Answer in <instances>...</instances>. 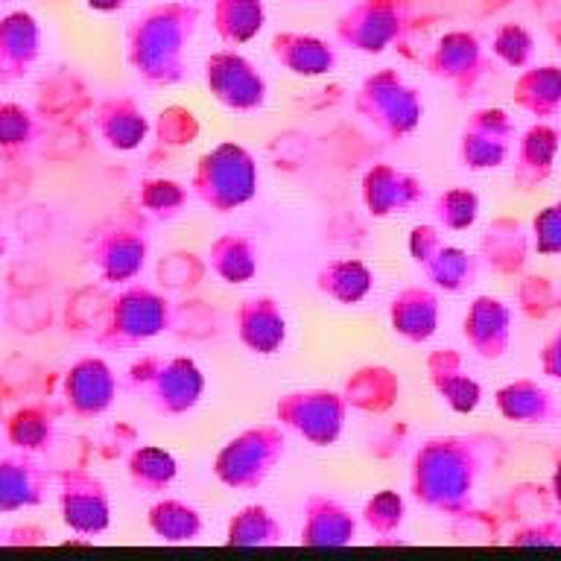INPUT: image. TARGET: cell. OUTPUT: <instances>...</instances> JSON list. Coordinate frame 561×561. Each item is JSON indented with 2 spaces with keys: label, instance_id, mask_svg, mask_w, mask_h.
I'll list each match as a JSON object with an SVG mask.
<instances>
[{
  "label": "cell",
  "instance_id": "obj_4",
  "mask_svg": "<svg viewBox=\"0 0 561 561\" xmlns=\"http://www.w3.org/2000/svg\"><path fill=\"white\" fill-rule=\"evenodd\" d=\"M284 459V433L278 427H252L231 438L217 454L214 471L219 482H226L231 489H257L272 468Z\"/></svg>",
  "mask_w": 561,
  "mask_h": 561
},
{
  "label": "cell",
  "instance_id": "obj_3",
  "mask_svg": "<svg viewBox=\"0 0 561 561\" xmlns=\"http://www.w3.org/2000/svg\"><path fill=\"white\" fill-rule=\"evenodd\" d=\"M131 389L147 394L158 412L182 415L199 403L205 392V377L199 366L187 357H147L135 363L129 371Z\"/></svg>",
  "mask_w": 561,
  "mask_h": 561
},
{
  "label": "cell",
  "instance_id": "obj_12",
  "mask_svg": "<svg viewBox=\"0 0 561 561\" xmlns=\"http://www.w3.org/2000/svg\"><path fill=\"white\" fill-rule=\"evenodd\" d=\"M208 88L219 103L234 112H254L266 100V82L237 53H217L208 61Z\"/></svg>",
  "mask_w": 561,
  "mask_h": 561
},
{
  "label": "cell",
  "instance_id": "obj_35",
  "mask_svg": "<svg viewBox=\"0 0 561 561\" xmlns=\"http://www.w3.org/2000/svg\"><path fill=\"white\" fill-rule=\"evenodd\" d=\"M7 438L21 450H42L50 445L53 419L44 407H24L9 419Z\"/></svg>",
  "mask_w": 561,
  "mask_h": 561
},
{
  "label": "cell",
  "instance_id": "obj_28",
  "mask_svg": "<svg viewBox=\"0 0 561 561\" xmlns=\"http://www.w3.org/2000/svg\"><path fill=\"white\" fill-rule=\"evenodd\" d=\"M210 270L226 284H245L257 272V249L245 234H226L210 245Z\"/></svg>",
  "mask_w": 561,
  "mask_h": 561
},
{
  "label": "cell",
  "instance_id": "obj_8",
  "mask_svg": "<svg viewBox=\"0 0 561 561\" xmlns=\"http://www.w3.org/2000/svg\"><path fill=\"white\" fill-rule=\"evenodd\" d=\"M345 412H348V401L342 394L322 392V389L284 394L278 401V419L298 430L316 447H328L340 438L345 427Z\"/></svg>",
  "mask_w": 561,
  "mask_h": 561
},
{
  "label": "cell",
  "instance_id": "obj_38",
  "mask_svg": "<svg viewBox=\"0 0 561 561\" xmlns=\"http://www.w3.org/2000/svg\"><path fill=\"white\" fill-rule=\"evenodd\" d=\"M403 520V500L394 491H380L377 497L368 500L366 524L377 535H392Z\"/></svg>",
  "mask_w": 561,
  "mask_h": 561
},
{
  "label": "cell",
  "instance_id": "obj_5",
  "mask_svg": "<svg viewBox=\"0 0 561 561\" xmlns=\"http://www.w3.org/2000/svg\"><path fill=\"white\" fill-rule=\"evenodd\" d=\"M173 319L170 301L147 287H129L126 293L112 301V319L96 336L100 345H114V348H129L140 342L152 340Z\"/></svg>",
  "mask_w": 561,
  "mask_h": 561
},
{
  "label": "cell",
  "instance_id": "obj_11",
  "mask_svg": "<svg viewBox=\"0 0 561 561\" xmlns=\"http://www.w3.org/2000/svg\"><path fill=\"white\" fill-rule=\"evenodd\" d=\"M61 482V520L77 535H100L108 529L112 506H108V491L96 477L88 471H65Z\"/></svg>",
  "mask_w": 561,
  "mask_h": 561
},
{
  "label": "cell",
  "instance_id": "obj_22",
  "mask_svg": "<svg viewBox=\"0 0 561 561\" xmlns=\"http://www.w3.org/2000/svg\"><path fill=\"white\" fill-rule=\"evenodd\" d=\"M354 517L331 497H310L305 506L301 543L310 547H345L354 541Z\"/></svg>",
  "mask_w": 561,
  "mask_h": 561
},
{
  "label": "cell",
  "instance_id": "obj_33",
  "mask_svg": "<svg viewBox=\"0 0 561 561\" xmlns=\"http://www.w3.org/2000/svg\"><path fill=\"white\" fill-rule=\"evenodd\" d=\"M394 394H398V383L389 368H363L348 383L345 401L359 410H386L392 407Z\"/></svg>",
  "mask_w": 561,
  "mask_h": 561
},
{
  "label": "cell",
  "instance_id": "obj_7",
  "mask_svg": "<svg viewBox=\"0 0 561 561\" xmlns=\"http://www.w3.org/2000/svg\"><path fill=\"white\" fill-rule=\"evenodd\" d=\"M182 21H167L164 12L149 15L131 33L129 44V59L138 70V77L149 79V82H175V79H182Z\"/></svg>",
  "mask_w": 561,
  "mask_h": 561
},
{
  "label": "cell",
  "instance_id": "obj_14",
  "mask_svg": "<svg viewBox=\"0 0 561 561\" xmlns=\"http://www.w3.org/2000/svg\"><path fill=\"white\" fill-rule=\"evenodd\" d=\"M65 394H68L70 412L77 419H94L112 407L114 394H117V380L103 359L82 357L79 363H73L65 377Z\"/></svg>",
  "mask_w": 561,
  "mask_h": 561
},
{
  "label": "cell",
  "instance_id": "obj_46",
  "mask_svg": "<svg viewBox=\"0 0 561 561\" xmlns=\"http://www.w3.org/2000/svg\"><path fill=\"white\" fill-rule=\"evenodd\" d=\"M3 249H7V243H3V240H0V254H3Z\"/></svg>",
  "mask_w": 561,
  "mask_h": 561
},
{
  "label": "cell",
  "instance_id": "obj_29",
  "mask_svg": "<svg viewBox=\"0 0 561 561\" xmlns=\"http://www.w3.org/2000/svg\"><path fill=\"white\" fill-rule=\"evenodd\" d=\"M433 73L447 82H473V77H480V47L473 42L471 35H450L445 42L438 44L436 59H433Z\"/></svg>",
  "mask_w": 561,
  "mask_h": 561
},
{
  "label": "cell",
  "instance_id": "obj_41",
  "mask_svg": "<svg viewBox=\"0 0 561 561\" xmlns=\"http://www.w3.org/2000/svg\"><path fill=\"white\" fill-rule=\"evenodd\" d=\"M494 50H497L500 59L520 68V65H526L529 56H533V38H529L524 30H517V26H506V30L497 35Z\"/></svg>",
  "mask_w": 561,
  "mask_h": 561
},
{
  "label": "cell",
  "instance_id": "obj_9",
  "mask_svg": "<svg viewBox=\"0 0 561 561\" xmlns=\"http://www.w3.org/2000/svg\"><path fill=\"white\" fill-rule=\"evenodd\" d=\"M410 252L421 272L427 275L436 287L447 289V293H459V289L471 287L477 280V261L473 254L456 249V245L445 243L436 228L419 226L412 228Z\"/></svg>",
  "mask_w": 561,
  "mask_h": 561
},
{
  "label": "cell",
  "instance_id": "obj_43",
  "mask_svg": "<svg viewBox=\"0 0 561 561\" xmlns=\"http://www.w3.org/2000/svg\"><path fill=\"white\" fill-rule=\"evenodd\" d=\"M541 371L552 380H561V331H556L547 340L541 351Z\"/></svg>",
  "mask_w": 561,
  "mask_h": 561
},
{
  "label": "cell",
  "instance_id": "obj_26",
  "mask_svg": "<svg viewBox=\"0 0 561 561\" xmlns=\"http://www.w3.org/2000/svg\"><path fill=\"white\" fill-rule=\"evenodd\" d=\"M371 280L375 278H371L366 263L345 257V261H333L322 266L316 275V287L322 296L333 298L336 305H357L368 296Z\"/></svg>",
  "mask_w": 561,
  "mask_h": 561
},
{
  "label": "cell",
  "instance_id": "obj_25",
  "mask_svg": "<svg viewBox=\"0 0 561 561\" xmlns=\"http://www.w3.org/2000/svg\"><path fill=\"white\" fill-rule=\"evenodd\" d=\"M392 328L410 342H427L438 328V298L424 287H407L392 298Z\"/></svg>",
  "mask_w": 561,
  "mask_h": 561
},
{
  "label": "cell",
  "instance_id": "obj_31",
  "mask_svg": "<svg viewBox=\"0 0 561 561\" xmlns=\"http://www.w3.org/2000/svg\"><path fill=\"white\" fill-rule=\"evenodd\" d=\"M284 541V526L275 520L270 508L245 506L228 524V543L237 547H266Z\"/></svg>",
  "mask_w": 561,
  "mask_h": 561
},
{
  "label": "cell",
  "instance_id": "obj_15",
  "mask_svg": "<svg viewBox=\"0 0 561 561\" xmlns=\"http://www.w3.org/2000/svg\"><path fill=\"white\" fill-rule=\"evenodd\" d=\"M462 333L477 357H506L508 342H512V310L500 298L480 296L465 313Z\"/></svg>",
  "mask_w": 561,
  "mask_h": 561
},
{
  "label": "cell",
  "instance_id": "obj_16",
  "mask_svg": "<svg viewBox=\"0 0 561 561\" xmlns=\"http://www.w3.org/2000/svg\"><path fill=\"white\" fill-rule=\"evenodd\" d=\"M424 199V184L401 173L394 167H375L363 179V202L375 217H392V214H410Z\"/></svg>",
  "mask_w": 561,
  "mask_h": 561
},
{
  "label": "cell",
  "instance_id": "obj_45",
  "mask_svg": "<svg viewBox=\"0 0 561 561\" xmlns=\"http://www.w3.org/2000/svg\"><path fill=\"white\" fill-rule=\"evenodd\" d=\"M123 0H91V7L96 9H114V7H121Z\"/></svg>",
  "mask_w": 561,
  "mask_h": 561
},
{
  "label": "cell",
  "instance_id": "obj_27",
  "mask_svg": "<svg viewBox=\"0 0 561 561\" xmlns=\"http://www.w3.org/2000/svg\"><path fill=\"white\" fill-rule=\"evenodd\" d=\"M515 103L533 117H552L561 112V68H535L517 79Z\"/></svg>",
  "mask_w": 561,
  "mask_h": 561
},
{
  "label": "cell",
  "instance_id": "obj_21",
  "mask_svg": "<svg viewBox=\"0 0 561 561\" xmlns=\"http://www.w3.org/2000/svg\"><path fill=\"white\" fill-rule=\"evenodd\" d=\"M50 473L30 459L7 456L0 459V512H21L38 506L47 494Z\"/></svg>",
  "mask_w": 561,
  "mask_h": 561
},
{
  "label": "cell",
  "instance_id": "obj_40",
  "mask_svg": "<svg viewBox=\"0 0 561 561\" xmlns=\"http://www.w3.org/2000/svg\"><path fill=\"white\" fill-rule=\"evenodd\" d=\"M535 252L538 254H561V199L538 210L533 219Z\"/></svg>",
  "mask_w": 561,
  "mask_h": 561
},
{
  "label": "cell",
  "instance_id": "obj_20",
  "mask_svg": "<svg viewBox=\"0 0 561 561\" xmlns=\"http://www.w3.org/2000/svg\"><path fill=\"white\" fill-rule=\"evenodd\" d=\"M430 380L436 386V392L442 394V401L450 407L454 412H473L482 401L480 383L473 380L462 366V357L456 354L454 348L436 351L433 357L427 359Z\"/></svg>",
  "mask_w": 561,
  "mask_h": 561
},
{
  "label": "cell",
  "instance_id": "obj_36",
  "mask_svg": "<svg viewBox=\"0 0 561 561\" xmlns=\"http://www.w3.org/2000/svg\"><path fill=\"white\" fill-rule=\"evenodd\" d=\"M436 214L445 222V228H450V231H465V228H471L477 222V217H480V196L468 191V187H454V191L438 196Z\"/></svg>",
  "mask_w": 561,
  "mask_h": 561
},
{
  "label": "cell",
  "instance_id": "obj_32",
  "mask_svg": "<svg viewBox=\"0 0 561 561\" xmlns=\"http://www.w3.org/2000/svg\"><path fill=\"white\" fill-rule=\"evenodd\" d=\"M275 56L298 77H319L333 68V53L328 50V44L316 38H275Z\"/></svg>",
  "mask_w": 561,
  "mask_h": 561
},
{
  "label": "cell",
  "instance_id": "obj_2",
  "mask_svg": "<svg viewBox=\"0 0 561 561\" xmlns=\"http://www.w3.org/2000/svg\"><path fill=\"white\" fill-rule=\"evenodd\" d=\"M193 191L205 205L226 214L252 199L257 191V167L243 147L219 144L199 158V167L193 173Z\"/></svg>",
  "mask_w": 561,
  "mask_h": 561
},
{
  "label": "cell",
  "instance_id": "obj_18",
  "mask_svg": "<svg viewBox=\"0 0 561 561\" xmlns=\"http://www.w3.org/2000/svg\"><path fill=\"white\" fill-rule=\"evenodd\" d=\"M38 59V26L30 15L15 12L0 21V85H12L30 73Z\"/></svg>",
  "mask_w": 561,
  "mask_h": 561
},
{
  "label": "cell",
  "instance_id": "obj_10",
  "mask_svg": "<svg viewBox=\"0 0 561 561\" xmlns=\"http://www.w3.org/2000/svg\"><path fill=\"white\" fill-rule=\"evenodd\" d=\"M515 147V123L503 108H482L465 123L459 158L468 170H494Z\"/></svg>",
  "mask_w": 561,
  "mask_h": 561
},
{
  "label": "cell",
  "instance_id": "obj_37",
  "mask_svg": "<svg viewBox=\"0 0 561 561\" xmlns=\"http://www.w3.org/2000/svg\"><path fill=\"white\" fill-rule=\"evenodd\" d=\"M35 138V117L18 103H0V149H24Z\"/></svg>",
  "mask_w": 561,
  "mask_h": 561
},
{
  "label": "cell",
  "instance_id": "obj_24",
  "mask_svg": "<svg viewBox=\"0 0 561 561\" xmlns=\"http://www.w3.org/2000/svg\"><path fill=\"white\" fill-rule=\"evenodd\" d=\"M96 131L103 135L108 147L126 152V149H135L140 140L147 138V114L129 96H112L96 112Z\"/></svg>",
  "mask_w": 561,
  "mask_h": 561
},
{
  "label": "cell",
  "instance_id": "obj_13",
  "mask_svg": "<svg viewBox=\"0 0 561 561\" xmlns=\"http://www.w3.org/2000/svg\"><path fill=\"white\" fill-rule=\"evenodd\" d=\"M147 261V234L135 226H114L94 243V263L108 284H129Z\"/></svg>",
  "mask_w": 561,
  "mask_h": 561
},
{
  "label": "cell",
  "instance_id": "obj_34",
  "mask_svg": "<svg viewBox=\"0 0 561 561\" xmlns=\"http://www.w3.org/2000/svg\"><path fill=\"white\" fill-rule=\"evenodd\" d=\"M129 477L138 489L158 494L175 480V459L161 447H140L129 459Z\"/></svg>",
  "mask_w": 561,
  "mask_h": 561
},
{
  "label": "cell",
  "instance_id": "obj_30",
  "mask_svg": "<svg viewBox=\"0 0 561 561\" xmlns=\"http://www.w3.org/2000/svg\"><path fill=\"white\" fill-rule=\"evenodd\" d=\"M149 529L170 543L196 541L202 535V517L199 512L182 500H161L149 508Z\"/></svg>",
  "mask_w": 561,
  "mask_h": 561
},
{
  "label": "cell",
  "instance_id": "obj_47",
  "mask_svg": "<svg viewBox=\"0 0 561 561\" xmlns=\"http://www.w3.org/2000/svg\"><path fill=\"white\" fill-rule=\"evenodd\" d=\"M3 535H7V533H3V529H0V543H7V541H3Z\"/></svg>",
  "mask_w": 561,
  "mask_h": 561
},
{
  "label": "cell",
  "instance_id": "obj_42",
  "mask_svg": "<svg viewBox=\"0 0 561 561\" xmlns=\"http://www.w3.org/2000/svg\"><path fill=\"white\" fill-rule=\"evenodd\" d=\"M515 543L520 547H561V526L559 524H541L515 535Z\"/></svg>",
  "mask_w": 561,
  "mask_h": 561
},
{
  "label": "cell",
  "instance_id": "obj_1",
  "mask_svg": "<svg viewBox=\"0 0 561 561\" xmlns=\"http://www.w3.org/2000/svg\"><path fill=\"white\" fill-rule=\"evenodd\" d=\"M494 436L430 438L412 459V494L421 506L447 517H462L473 508L477 480L497 450Z\"/></svg>",
  "mask_w": 561,
  "mask_h": 561
},
{
  "label": "cell",
  "instance_id": "obj_23",
  "mask_svg": "<svg viewBox=\"0 0 561 561\" xmlns=\"http://www.w3.org/2000/svg\"><path fill=\"white\" fill-rule=\"evenodd\" d=\"M559 156V131L547 123H535L517 144V167L515 179L524 191H533L535 184L550 179L552 164Z\"/></svg>",
  "mask_w": 561,
  "mask_h": 561
},
{
  "label": "cell",
  "instance_id": "obj_39",
  "mask_svg": "<svg viewBox=\"0 0 561 561\" xmlns=\"http://www.w3.org/2000/svg\"><path fill=\"white\" fill-rule=\"evenodd\" d=\"M184 199H187V193H184L182 184L164 182V179L147 182L144 184V191H140V205L149 210H156V214H164V217L179 214Z\"/></svg>",
  "mask_w": 561,
  "mask_h": 561
},
{
  "label": "cell",
  "instance_id": "obj_17",
  "mask_svg": "<svg viewBox=\"0 0 561 561\" xmlns=\"http://www.w3.org/2000/svg\"><path fill=\"white\" fill-rule=\"evenodd\" d=\"M237 336L254 354H275L287 340V319L270 296L249 298L237 310Z\"/></svg>",
  "mask_w": 561,
  "mask_h": 561
},
{
  "label": "cell",
  "instance_id": "obj_19",
  "mask_svg": "<svg viewBox=\"0 0 561 561\" xmlns=\"http://www.w3.org/2000/svg\"><path fill=\"white\" fill-rule=\"evenodd\" d=\"M494 403L503 419L517 421V424H552L561 419V403L556 401V394L526 377L500 386Z\"/></svg>",
  "mask_w": 561,
  "mask_h": 561
},
{
  "label": "cell",
  "instance_id": "obj_6",
  "mask_svg": "<svg viewBox=\"0 0 561 561\" xmlns=\"http://www.w3.org/2000/svg\"><path fill=\"white\" fill-rule=\"evenodd\" d=\"M357 112L377 131H383L389 138H403L419 126L424 105H421L419 94L412 88L403 85L392 70H386V73H377L359 88Z\"/></svg>",
  "mask_w": 561,
  "mask_h": 561
},
{
  "label": "cell",
  "instance_id": "obj_44",
  "mask_svg": "<svg viewBox=\"0 0 561 561\" xmlns=\"http://www.w3.org/2000/svg\"><path fill=\"white\" fill-rule=\"evenodd\" d=\"M552 497H556V503L561 506V462L559 468H556V473H552Z\"/></svg>",
  "mask_w": 561,
  "mask_h": 561
}]
</instances>
